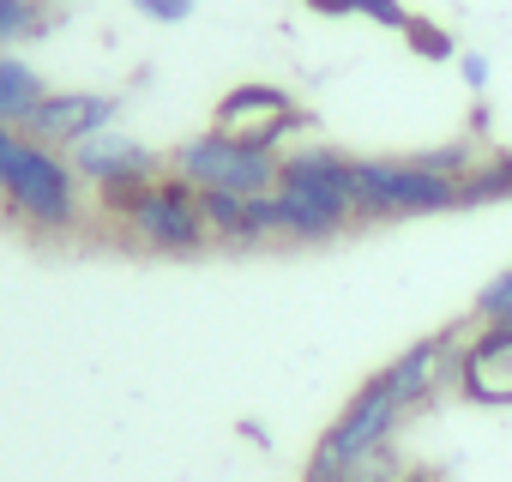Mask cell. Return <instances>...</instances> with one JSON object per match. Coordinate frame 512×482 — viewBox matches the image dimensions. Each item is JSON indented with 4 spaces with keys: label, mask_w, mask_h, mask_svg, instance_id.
<instances>
[{
    "label": "cell",
    "mask_w": 512,
    "mask_h": 482,
    "mask_svg": "<svg viewBox=\"0 0 512 482\" xmlns=\"http://www.w3.org/2000/svg\"><path fill=\"white\" fill-rule=\"evenodd\" d=\"M356 217V157L308 145L278 163V187L253 199V235L326 241Z\"/></svg>",
    "instance_id": "1"
},
{
    "label": "cell",
    "mask_w": 512,
    "mask_h": 482,
    "mask_svg": "<svg viewBox=\"0 0 512 482\" xmlns=\"http://www.w3.org/2000/svg\"><path fill=\"white\" fill-rule=\"evenodd\" d=\"M0 193L43 229L73 223V163H61L37 139H13L7 127H0Z\"/></svg>",
    "instance_id": "2"
},
{
    "label": "cell",
    "mask_w": 512,
    "mask_h": 482,
    "mask_svg": "<svg viewBox=\"0 0 512 482\" xmlns=\"http://www.w3.org/2000/svg\"><path fill=\"white\" fill-rule=\"evenodd\" d=\"M175 175L193 193H241V199H260L278 187V151H253L229 133H199L175 151Z\"/></svg>",
    "instance_id": "3"
},
{
    "label": "cell",
    "mask_w": 512,
    "mask_h": 482,
    "mask_svg": "<svg viewBox=\"0 0 512 482\" xmlns=\"http://www.w3.org/2000/svg\"><path fill=\"white\" fill-rule=\"evenodd\" d=\"M458 205V181L434 175L422 157H368L356 163V217H422Z\"/></svg>",
    "instance_id": "4"
},
{
    "label": "cell",
    "mask_w": 512,
    "mask_h": 482,
    "mask_svg": "<svg viewBox=\"0 0 512 482\" xmlns=\"http://www.w3.org/2000/svg\"><path fill=\"white\" fill-rule=\"evenodd\" d=\"M410 404L386 386V374L380 380H368L356 398H350V410L326 428V440L314 446V464H308V482H344V470L362 458V452H374V446H386L392 440V428H398V416H404Z\"/></svg>",
    "instance_id": "5"
},
{
    "label": "cell",
    "mask_w": 512,
    "mask_h": 482,
    "mask_svg": "<svg viewBox=\"0 0 512 482\" xmlns=\"http://www.w3.org/2000/svg\"><path fill=\"white\" fill-rule=\"evenodd\" d=\"M127 223H133V235L145 241V248H163V254H193L199 241L211 235V223H205V205H199V193L181 181V175H169V181H145V187H133L121 205H115Z\"/></svg>",
    "instance_id": "6"
},
{
    "label": "cell",
    "mask_w": 512,
    "mask_h": 482,
    "mask_svg": "<svg viewBox=\"0 0 512 482\" xmlns=\"http://www.w3.org/2000/svg\"><path fill=\"white\" fill-rule=\"evenodd\" d=\"M296 127H308V115L278 85H235L217 103V133H229L253 151H278V139H290Z\"/></svg>",
    "instance_id": "7"
},
{
    "label": "cell",
    "mask_w": 512,
    "mask_h": 482,
    "mask_svg": "<svg viewBox=\"0 0 512 482\" xmlns=\"http://www.w3.org/2000/svg\"><path fill=\"white\" fill-rule=\"evenodd\" d=\"M73 175L97 181V187L109 193V205H121L133 187H145V181L157 175V157H151L139 139H127V133H115V127H103V133H91V139H79V145H73Z\"/></svg>",
    "instance_id": "8"
},
{
    "label": "cell",
    "mask_w": 512,
    "mask_h": 482,
    "mask_svg": "<svg viewBox=\"0 0 512 482\" xmlns=\"http://www.w3.org/2000/svg\"><path fill=\"white\" fill-rule=\"evenodd\" d=\"M115 121V97H97V91H49L43 97V109L25 121V133L37 139V145H49V151H73L79 139H91V133H103Z\"/></svg>",
    "instance_id": "9"
},
{
    "label": "cell",
    "mask_w": 512,
    "mask_h": 482,
    "mask_svg": "<svg viewBox=\"0 0 512 482\" xmlns=\"http://www.w3.org/2000/svg\"><path fill=\"white\" fill-rule=\"evenodd\" d=\"M458 386L476 404H512V326H482L458 356Z\"/></svg>",
    "instance_id": "10"
},
{
    "label": "cell",
    "mask_w": 512,
    "mask_h": 482,
    "mask_svg": "<svg viewBox=\"0 0 512 482\" xmlns=\"http://www.w3.org/2000/svg\"><path fill=\"white\" fill-rule=\"evenodd\" d=\"M446 338H428V344H416V350H404L392 368H386V386L404 398V404H416V398H428L434 386H440V374H446Z\"/></svg>",
    "instance_id": "11"
},
{
    "label": "cell",
    "mask_w": 512,
    "mask_h": 482,
    "mask_svg": "<svg viewBox=\"0 0 512 482\" xmlns=\"http://www.w3.org/2000/svg\"><path fill=\"white\" fill-rule=\"evenodd\" d=\"M43 97H49V85L37 79L31 61L0 55V127H25V121L43 109Z\"/></svg>",
    "instance_id": "12"
},
{
    "label": "cell",
    "mask_w": 512,
    "mask_h": 482,
    "mask_svg": "<svg viewBox=\"0 0 512 482\" xmlns=\"http://www.w3.org/2000/svg\"><path fill=\"white\" fill-rule=\"evenodd\" d=\"M199 205H205L211 235H223V241H253V199H241V193H199Z\"/></svg>",
    "instance_id": "13"
},
{
    "label": "cell",
    "mask_w": 512,
    "mask_h": 482,
    "mask_svg": "<svg viewBox=\"0 0 512 482\" xmlns=\"http://www.w3.org/2000/svg\"><path fill=\"white\" fill-rule=\"evenodd\" d=\"M482 199H512V151L458 181V205H482Z\"/></svg>",
    "instance_id": "14"
},
{
    "label": "cell",
    "mask_w": 512,
    "mask_h": 482,
    "mask_svg": "<svg viewBox=\"0 0 512 482\" xmlns=\"http://www.w3.org/2000/svg\"><path fill=\"white\" fill-rule=\"evenodd\" d=\"M43 7L37 0H0V43H19V37H43Z\"/></svg>",
    "instance_id": "15"
},
{
    "label": "cell",
    "mask_w": 512,
    "mask_h": 482,
    "mask_svg": "<svg viewBox=\"0 0 512 482\" xmlns=\"http://www.w3.org/2000/svg\"><path fill=\"white\" fill-rule=\"evenodd\" d=\"M476 320H482V326H512V272H500L494 284H482Z\"/></svg>",
    "instance_id": "16"
},
{
    "label": "cell",
    "mask_w": 512,
    "mask_h": 482,
    "mask_svg": "<svg viewBox=\"0 0 512 482\" xmlns=\"http://www.w3.org/2000/svg\"><path fill=\"white\" fill-rule=\"evenodd\" d=\"M404 43H410L422 61H452V37H446L440 25H428V19H410V25H404Z\"/></svg>",
    "instance_id": "17"
},
{
    "label": "cell",
    "mask_w": 512,
    "mask_h": 482,
    "mask_svg": "<svg viewBox=\"0 0 512 482\" xmlns=\"http://www.w3.org/2000/svg\"><path fill=\"white\" fill-rule=\"evenodd\" d=\"M356 13H362V19H374V25H386V31H404V25H410L404 0H356Z\"/></svg>",
    "instance_id": "18"
},
{
    "label": "cell",
    "mask_w": 512,
    "mask_h": 482,
    "mask_svg": "<svg viewBox=\"0 0 512 482\" xmlns=\"http://www.w3.org/2000/svg\"><path fill=\"white\" fill-rule=\"evenodd\" d=\"M133 7H139L145 19H157V25H181V19L193 13V0H133Z\"/></svg>",
    "instance_id": "19"
},
{
    "label": "cell",
    "mask_w": 512,
    "mask_h": 482,
    "mask_svg": "<svg viewBox=\"0 0 512 482\" xmlns=\"http://www.w3.org/2000/svg\"><path fill=\"white\" fill-rule=\"evenodd\" d=\"M458 67H464V85H470V91H488V61H482V55H464Z\"/></svg>",
    "instance_id": "20"
},
{
    "label": "cell",
    "mask_w": 512,
    "mask_h": 482,
    "mask_svg": "<svg viewBox=\"0 0 512 482\" xmlns=\"http://www.w3.org/2000/svg\"><path fill=\"white\" fill-rule=\"evenodd\" d=\"M314 13H326V19H350L356 13V0H308Z\"/></svg>",
    "instance_id": "21"
},
{
    "label": "cell",
    "mask_w": 512,
    "mask_h": 482,
    "mask_svg": "<svg viewBox=\"0 0 512 482\" xmlns=\"http://www.w3.org/2000/svg\"><path fill=\"white\" fill-rule=\"evenodd\" d=\"M410 482H428V476H410Z\"/></svg>",
    "instance_id": "22"
}]
</instances>
